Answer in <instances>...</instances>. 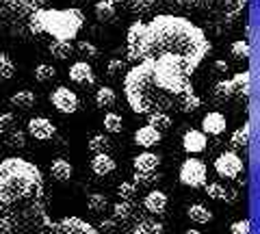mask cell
Here are the masks:
<instances>
[{
    "label": "cell",
    "instance_id": "6da1fadb",
    "mask_svg": "<svg viewBox=\"0 0 260 234\" xmlns=\"http://www.w3.org/2000/svg\"><path fill=\"white\" fill-rule=\"evenodd\" d=\"M210 42L198 24L176 13H158L150 22L137 20L126 33V56L130 61L165 59L191 76L204 56Z\"/></svg>",
    "mask_w": 260,
    "mask_h": 234
},
{
    "label": "cell",
    "instance_id": "7a4b0ae2",
    "mask_svg": "<svg viewBox=\"0 0 260 234\" xmlns=\"http://www.w3.org/2000/svg\"><path fill=\"white\" fill-rule=\"evenodd\" d=\"M124 93L128 107L137 115L169 111L195 113L202 104L191 85V76L165 59L137 61L124 76Z\"/></svg>",
    "mask_w": 260,
    "mask_h": 234
},
{
    "label": "cell",
    "instance_id": "3957f363",
    "mask_svg": "<svg viewBox=\"0 0 260 234\" xmlns=\"http://www.w3.org/2000/svg\"><path fill=\"white\" fill-rule=\"evenodd\" d=\"M44 202V178L37 165L20 156L0 160V213H15Z\"/></svg>",
    "mask_w": 260,
    "mask_h": 234
},
{
    "label": "cell",
    "instance_id": "277c9868",
    "mask_svg": "<svg viewBox=\"0 0 260 234\" xmlns=\"http://www.w3.org/2000/svg\"><path fill=\"white\" fill-rule=\"evenodd\" d=\"M85 26V15L80 9H37L26 22V30L32 35H50L52 39L72 42Z\"/></svg>",
    "mask_w": 260,
    "mask_h": 234
},
{
    "label": "cell",
    "instance_id": "5b68a950",
    "mask_svg": "<svg viewBox=\"0 0 260 234\" xmlns=\"http://www.w3.org/2000/svg\"><path fill=\"white\" fill-rule=\"evenodd\" d=\"M251 76L249 72H239L232 78H221L213 87V98L219 104H243L249 100Z\"/></svg>",
    "mask_w": 260,
    "mask_h": 234
},
{
    "label": "cell",
    "instance_id": "8992f818",
    "mask_svg": "<svg viewBox=\"0 0 260 234\" xmlns=\"http://www.w3.org/2000/svg\"><path fill=\"white\" fill-rule=\"evenodd\" d=\"M46 0H3L0 3V26L11 28L15 33V26H24L37 9H42Z\"/></svg>",
    "mask_w": 260,
    "mask_h": 234
},
{
    "label": "cell",
    "instance_id": "52a82bcc",
    "mask_svg": "<svg viewBox=\"0 0 260 234\" xmlns=\"http://www.w3.org/2000/svg\"><path fill=\"white\" fill-rule=\"evenodd\" d=\"M247 0H198L195 7L206 13L208 18H213L215 22L230 24L232 20H237L245 9Z\"/></svg>",
    "mask_w": 260,
    "mask_h": 234
},
{
    "label": "cell",
    "instance_id": "ba28073f",
    "mask_svg": "<svg viewBox=\"0 0 260 234\" xmlns=\"http://www.w3.org/2000/svg\"><path fill=\"white\" fill-rule=\"evenodd\" d=\"M198 0H133V9L141 13H178L182 9H193Z\"/></svg>",
    "mask_w": 260,
    "mask_h": 234
},
{
    "label": "cell",
    "instance_id": "9c48e42d",
    "mask_svg": "<svg viewBox=\"0 0 260 234\" xmlns=\"http://www.w3.org/2000/svg\"><path fill=\"white\" fill-rule=\"evenodd\" d=\"M178 180L184 187H191V189H200L206 184V165L204 160L189 156L180 165V172H178Z\"/></svg>",
    "mask_w": 260,
    "mask_h": 234
},
{
    "label": "cell",
    "instance_id": "30bf717a",
    "mask_svg": "<svg viewBox=\"0 0 260 234\" xmlns=\"http://www.w3.org/2000/svg\"><path fill=\"white\" fill-rule=\"evenodd\" d=\"M243 169H245V163H243V158L232 150L221 152V154L215 158V172L219 178H228V180L239 178L243 174Z\"/></svg>",
    "mask_w": 260,
    "mask_h": 234
},
{
    "label": "cell",
    "instance_id": "8fae6325",
    "mask_svg": "<svg viewBox=\"0 0 260 234\" xmlns=\"http://www.w3.org/2000/svg\"><path fill=\"white\" fill-rule=\"evenodd\" d=\"M50 102L56 111L63 113V115H72V113H76L80 107V98L76 95V91L70 89V87H56V89L50 93Z\"/></svg>",
    "mask_w": 260,
    "mask_h": 234
},
{
    "label": "cell",
    "instance_id": "7c38bea8",
    "mask_svg": "<svg viewBox=\"0 0 260 234\" xmlns=\"http://www.w3.org/2000/svg\"><path fill=\"white\" fill-rule=\"evenodd\" d=\"M50 234H98V230L80 217H63L59 221H52Z\"/></svg>",
    "mask_w": 260,
    "mask_h": 234
},
{
    "label": "cell",
    "instance_id": "4fadbf2b",
    "mask_svg": "<svg viewBox=\"0 0 260 234\" xmlns=\"http://www.w3.org/2000/svg\"><path fill=\"white\" fill-rule=\"evenodd\" d=\"M26 132L35 141H48V139H52V137L56 135V128L48 117H32V119H28Z\"/></svg>",
    "mask_w": 260,
    "mask_h": 234
},
{
    "label": "cell",
    "instance_id": "5bb4252c",
    "mask_svg": "<svg viewBox=\"0 0 260 234\" xmlns=\"http://www.w3.org/2000/svg\"><path fill=\"white\" fill-rule=\"evenodd\" d=\"M70 80L80 87H91L95 83V72L87 61H76L70 68Z\"/></svg>",
    "mask_w": 260,
    "mask_h": 234
},
{
    "label": "cell",
    "instance_id": "9a60e30c",
    "mask_svg": "<svg viewBox=\"0 0 260 234\" xmlns=\"http://www.w3.org/2000/svg\"><path fill=\"white\" fill-rule=\"evenodd\" d=\"M225 128H228V119H225L223 113L210 111V113H206V115L202 117V132L204 135L219 137V135L225 132Z\"/></svg>",
    "mask_w": 260,
    "mask_h": 234
},
{
    "label": "cell",
    "instance_id": "2e32d148",
    "mask_svg": "<svg viewBox=\"0 0 260 234\" xmlns=\"http://www.w3.org/2000/svg\"><path fill=\"white\" fill-rule=\"evenodd\" d=\"M206 143H208V139L202 130H193L191 128V130H186L182 135V148H184V152H189V154H200V152H204Z\"/></svg>",
    "mask_w": 260,
    "mask_h": 234
},
{
    "label": "cell",
    "instance_id": "e0dca14e",
    "mask_svg": "<svg viewBox=\"0 0 260 234\" xmlns=\"http://www.w3.org/2000/svg\"><path fill=\"white\" fill-rule=\"evenodd\" d=\"M162 139V132H158L156 128H152L150 124L148 126H141V128H137V132H135V143L139 145V148H154V145H158Z\"/></svg>",
    "mask_w": 260,
    "mask_h": 234
},
{
    "label": "cell",
    "instance_id": "ac0fdd59",
    "mask_svg": "<svg viewBox=\"0 0 260 234\" xmlns=\"http://www.w3.org/2000/svg\"><path fill=\"white\" fill-rule=\"evenodd\" d=\"M143 208L150 215H162L167 211V195L162 191H158V189L150 191L148 195L143 197Z\"/></svg>",
    "mask_w": 260,
    "mask_h": 234
},
{
    "label": "cell",
    "instance_id": "d6986e66",
    "mask_svg": "<svg viewBox=\"0 0 260 234\" xmlns=\"http://www.w3.org/2000/svg\"><path fill=\"white\" fill-rule=\"evenodd\" d=\"M115 158H113L109 152H100V154H93V158H91V172L95 174V176H109V174H113L115 172Z\"/></svg>",
    "mask_w": 260,
    "mask_h": 234
},
{
    "label": "cell",
    "instance_id": "ffe728a7",
    "mask_svg": "<svg viewBox=\"0 0 260 234\" xmlns=\"http://www.w3.org/2000/svg\"><path fill=\"white\" fill-rule=\"evenodd\" d=\"M133 165L135 172H156L160 165V156L154 154V152H141L139 156H135Z\"/></svg>",
    "mask_w": 260,
    "mask_h": 234
},
{
    "label": "cell",
    "instance_id": "44dd1931",
    "mask_svg": "<svg viewBox=\"0 0 260 234\" xmlns=\"http://www.w3.org/2000/svg\"><path fill=\"white\" fill-rule=\"evenodd\" d=\"M50 176L56 182H68V180H72V176H74V167H72L70 160L56 158L50 165Z\"/></svg>",
    "mask_w": 260,
    "mask_h": 234
},
{
    "label": "cell",
    "instance_id": "7402d4cb",
    "mask_svg": "<svg viewBox=\"0 0 260 234\" xmlns=\"http://www.w3.org/2000/svg\"><path fill=\"white\" fill-rule=\"evenodd\" d=\"M206 187V195L210 199H223V202H237V191L234 189H228L225 184L221 182H210L204 184Z\"/></svg>",
    "mask_w": 260,
    "mask_h": 234
},
{
    "label": "cell",
    "instance_id": "603a6c76",
    "mask_svg": "<svg viewBox=\"0 0 260 234\" xmlns=\"http://www.w3.org/2000/svg\"><path fill=\"white\" fill-rule=\"evenodd\" d=\"M9 104L13 109H18V111H30L37 104V98H35V93H32V91L20 89V91H15L9 98Z\"/></svg>",
    "mask_w": 260,
    "mask_h": 234
},
{
    "label": "cell",
    "instance_id": "cb8c5ba5",
    "mask_svg": "<svg viewBox=\"0 0 260 234\" xmlns=\"http://www.w3.org/2000/svg\"><path fill=\"white\" fill-rule=\"evenodd\" d=\"M93 15L98 22L109 24L117 18V7H113L109 0H100V3H95V7H93Z\"/></svg>",
    "mask_w": 260,
    "mask_h": 234
},
{
    "label": "cell",
    "instance_id": "d4e9b609",
    "mask_svg": "<svg viewBox=\"0 0 260 234\" xmlns=\"http://www.w3.org/2000/svg\"><path fill=\"white\" fill-rule=\"evenodd\" d=\"M48 50H50V54L54 56V59L68 61L70 56L74 54V44H72V42H63V39H54V42L48 46Z\"/></svg>",
    "mask_w": 260,
    "mask_h": 234
},
{
    "label": "cell",
    "instance_id": "484cf974",
    "mask_svg": "<svg viewBox=\"0 0 260 234\" xmlns=\"http://www.w3.org/2000/svg\"><path fill=\"white\" fill-rule=\"evenodd\" d=\"M165 232V228H162V223L150 219V217H145V219H139L133 230H130V234H162Z\"/></svg>",
    "mask_w": 260,
    "mask_h": 234
},
{
    "label": "cell",
    "instance_id": "4316f807",
    "mask_svg": "<svg viewBox=\"0 0 260 234\" xmlns=\"http://www.w3.org/2000/svg\"><path fill=\"white\" fill-rule=\"evenodd\" d=\"M135 217V204L133 199H119L115 206H113V219L115 221H128Z\"/></svg>",
    "mask_w": 260,
    "mask_h": 234
},
{
    "label": "cell",
    "instance_id": "83f0119b",
    "mask_svg": "<svg viewBox=\"0 0 260 234\" xmlns=\"http://www.w3.org/2000/svg\"><path fill=\"white\" fill-rule=\"evenodd\" d=\"M117 102V93L111 89V87H100V89L95 91V107L98 109H113Z\"/></svg>",
    "mask_w": 260,
    "mask_h": 234
},
{
    "label": "cell",
    "instance_id": "f1b7e54d",
    "mask_svg": "<svg viewBox=\"0 0 260 234\" xmlns=\"http://www.w3.org/2000/svg\"><path fill=\"white\" fill-rule=\"evenodd\" d=\"M249 139H251V122H245V124H243V128H239V130L232 132L230 145H232V148H247Z\"/></svg>",
    "mask_w": 260,
    "mask_h": 234
},
{
    "label": "cell",
    "instance_id": "f546056e",
    "mask_svg": "<svg viewBox=\"0 0 260 234\" xmlns=\"http://www.w3.org/2000/svg\"><path fill=\"white\" fill-rule=\"evenodd\" d=\"M87 208H89V213H93V215L107 213V208H109L107 195H104V193H91V195L87 197Z\"/></svg>",
    "mask_w": 260,
    "mask_h": 234
},
{
    "label": "cell",
    "instance_id": "4dcf8cb0",
    "mask_svg": "<svg viewBox=\"0 0 260 234\" xmlns=\"http://www.w3.org/2000/svg\"><path fill=\"white\" fill-rule=\"evenodd\" d=\"M186 215H189V219L195 221V223H208V221H213V211H208L204 204H193V206H189Z\"/></svg>",
    "mask_w": 260,
    "mask_h": 234
},
{
    "label": "cell",
    "instance_id": "1f68e13d",
    "mask_svg": "<svg viewBox=\"0 0 260 234\" xmlns=\"http://www.w3.org/2000/svg\"><path fill=\"white\" fill-rule=\"evenodd\" d=\"M148 124L152 128H156L158 132H167L174 122H172V115H169V113H150V115H148Z\"/></svg>",
    "mask_w": 260,
    "mask_h": 234
},
{
    "label": "cell",
    "instance_id": "d6a6232c",
    "mask_svg": "<svg viewBox=\"0 0 260 234\" xmlns=\"http://www.w3.org/2000/svg\"><path fill=\"white\" fill-rule=\"evenodd\" d=\"M32 76H35V80L42 83V85L52 83V80L56 78V68H52L50 63H39V65L32 70Z\"/></svg>",
    "mask_w": 260,
    "mask_h": 234
},
{
    "label": "cell",
    "instance_id": "836d02e7",
    "mask_svg": "<svg viewBox=\"0 0 260 234\" xmlns=\"http://www.w3.org/2000/svg\"><path fill=\"white\" fill-rule=\"evenodd\" d=\"M87 148H89V152H93V154H100V152H109L113 148V141L107 135H95L89 139Z\"/></svg>",
    "mask_w": 260,
    "mask_h": 234
},
{
    "label": "cell",
    "instance_id": "e575fe53",
    "mask_svg": "<svg viewBox=\"0 0 260 234\" xmlns=\"http://www.w3.org/2000/svg\"><path fill=\"white\" fill-rule=\"evenodd\" d=\"M102 124H104V130L111 132V135H117V132L124 130V117L117 115V113H113V111H109L107 115H104Z\"/></svg>",
    "mask_w": 260,
    "mask_h": 234
},
{
    "label": "cell",
    "instance_id": "d590c367",
    "mask_svg": "<svg viewBox=\"0 0 260 234\" xmlns=\"http://www.w3.org/2000/svg\"><path fill=\"white\" fill-rule=\"evenodd\" d=\"M249 42L247 39H237L232 46H230V54L234 61H247L249 59Z\"/></svg>",
    "mask_w": 260,
    "mask_h": 234
},
{
    "label": "cell",
    "instance_id": "8d00e7d4",
    "mask_svg": "<svg viewBox=\"0 0 260 234\" xmlns=\"http://www.w3.org/2000/svg\"><path fill=\"white\" fill-rule=\"evenodd\" d=\"M162 180V174H154V172H135V184L137 187H152Z\"/></svg>",
    "mask_w": 260,
    "mask_h": 234
},
{
    "label": "cell",
    "instance_id": "74e56055",
    "mask_svg": "<svg viewBox=\"0 0 260 234\" xmlns=\"http://www.w3.org/2000/svg\"><path fill=\"white\" fill-rule=\"evenodd\" d=\"M15 76V65L9 54L0 52V80H11Z\"/></svg>",
    "mask_w": 260,
    "mask_h": 234
},
{
    "label": "cell",
    "instance_id": "f35d334b",
    "mask_svg": "<svg viewBox=\"0 0 260 234\" xmlns=\"http://www.w3.org/2000/svg\"><path fill=\"white\" fill-rule=\"evenodd\" d=\"M74 50H78L80 56H85V59H98V56H100V50H98V46L91 44L89 39H80Z\"/></svg>",
    "mask_w": 260,
    "mask_h": 234
},
{
    "label": "cell",
    "instance_id": "ab89813d",
    "mask_svg": "<svg viewBox=\"0 0 260 234\" xmlns=\"http://www.w3.org/2000/svg\"><path fill=\"white\" fill-rule=\"evenodd\" d=\"M124 72H126L124 59H111L107 63V76L109 78H119V74H124Z\"/></svg>",
    "mask_w": 260,
    "mask_h": 234
},
{
    "label": "cell",
    "instance_id": "60d3db41",
    "mask_svg": "<svg viewBox=\"0 0 260 234\" xmlns=\"http://www.w3.org/2000/svg\"><path fill=\"white\" fill-rule=\"evenodd\" d=\"M9 137H7V145H11V148H24L26 145V132L24 130H13L11 132H7Z\"/></svg>",
    "mask_w": 260,
    "mask_h": 234
},
{
    "label": "cell",
    "instance_id": "b9f144b4",
    "mask_svg": "<svg viewBox=\"0 0 260 234\" xmlns=\"http://www.w3.org/2000/svg\"><path fill=\"white\" fill-rule=\"evenodd\" d=\"M117 195H119V199H133L137 195V184L135 182H121L117 187Z\"/></svg>",
    "mask_w": 260,
    "mask_h": 234
},
{
    "label": "cell",
    "instance_id": "7bdbcfd3",
    "mask_svg": "<svg viewBox=\"0 0 260 234\" xmlns=\"http://www.w3.org/2000/svg\"><path fill=\"white\" fill-rule=\"evenodd\" d=\"M15 126V117L13 113H0V135H7L11 132Z\"/></svg>",
    "mask_w": 260,
    "mask_h": 234
},
{
    "label": "cell",
    "instance_id": "ee69618b",
    "mask_svg": "<svg viewBox=\"0 0 260 234\" xmlns=\"http://www.w3.org/2000/svg\"><path fill=\"white\" fill-rule=\"evenodd\" d=\"M230 234H251V223L249 219H239L230 225Z\"/></svg>",
    "mask_w": 260,
    "mask_h": 234
},
{
    "label": "cell",
    "instance_id": "f6af8a7d",
    "mask_svg": "<svg viewBox=\"0 0 260 234\" xmlns=\"http://www.w3.org/2000/svg\"><path fill=\"white\" fill-rule=\"evenodd\" d=\"M100 230H102L104 234H117L119 225H117V221H115V219H104V221L100 223Z\"/></svg>",
    "mask_w": 260,
    "mask_h": 234
},
{
    "label": "cell",
    "instance_id": "bcb514c9",
    "mask_svg": "<svg viewBox=\"0 0 260 234\" xmlns=\"http://www.w3.org/2000/svg\"><path fill=\"white\" fill-rule=\"evenodd\" d=\"M213 70L217 72V74H228V70H230V65H228L225 61H215V63H213Z\"/></svg>",
    "mask_w": 260,
    "mask_h": 234
},
{
    "label": "cell",
    "instance_id": "7dc6e473",
    "mask_svg": "<svg viewBox=\"0 0 260 234\" xmlns=\"http://www.w3.org/2000/svg\"><path fill=\"white\" fill-rule=\"evenodd\" d=\"M113 7H133V0H109Z\"/></svg>",
    "mask_w": 260,
    "mask_h": 234
},
{
    "label": "cell",
    "instance_id": "c3c4849f",
    "mask_svg": "<svg viewBox=\"0 0 260 234\" xmlns=\"http://www.w3.org/2000/svg\"><path fill=\"white\" fill-rule=\"evenodd\" d=\"M182 234H202V232L200 230H184Z\"/></svg>",
    "mask_w": 260,
    "mask_h": 234
},
{
    "label": "cell",
    "instance_id": "681fc988",
    "mask_svg": "<svg viewBox=\"0 0 260 234\" xmlns=\"http://www.w3.org/2000/svg\"><path fill=\"white\" fill-rule=\"evenodd\" d=\"M78 3H83V0H78Z\"/></svg>",
    "mask_w": 260,
    "mask_h": 234
}]
</instances>
